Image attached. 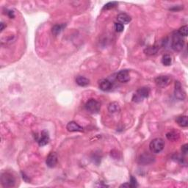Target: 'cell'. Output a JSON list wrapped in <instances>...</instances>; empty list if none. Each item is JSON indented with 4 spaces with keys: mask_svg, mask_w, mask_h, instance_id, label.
I'll list each match as a JSON object with an SVG mask.
<instances>
[{
    "mask_svg": "<svg viewBox=\"0 0 188 188\" xmlns=\"http://www.w3.org/2000/svg\"><path fill=\"white\" fill-rule=\"evenodd\" d=\"M7 15L9 16L10 18H13L15 17V14H14V12L12 11H9L7 12Z\"/></svg>",
    "mask_w": 188,
    "mask_h": 188,
    "instance_id": "27",
    "label": "cell"
},
{
    "mask_svg": "<svg viewBox=\"0 0 188 188\" xmlns=\"http://www.w3.org/2000/svg\"><path fill=\"white\" fill-rule=\"evenodd\" d=\"M118 81L122 83H126L130 80L129 71L128 70H121L117 73L116 76Z\"/></svg>",
    "mask_w": 188,
    "mask_h": 188,
    "instance_id": "9",
    "label": "cell"
},
{
    "mask_svg": "<svg viewBox=\"0 0 188 188\" xmlns=\"http://www.w3.org/2000/svg\"><path fill=\"white\" fill-rule=\"evenodd\" d=\"M179 32V34L182 37H186L187 35V32H188V27L187 25L181 26V27L177 31Z\"/></svg>",
    "mask_w": 188,
    "mask_h": 188,
    "instance_id": "22",
    "label": "cell"
},
{
    "mask_svg": "<svg viewBox=\"0 0 188 188\" xmlns=\"http://www.w3.org/2000/svg\"><path fill=\"white\" fill-rule=\"evenodd\" d=\"M99 88L103 91H109L112 88V83L108 79H102L99 82Z\"/></svg>",
    "mask_w": 188,
    "mask_h": 188,
    "instance_id": "13",
    "label": "cell"
},
{
    "mask_svg": "<svg viewBox=\"0 0 188 188\" xmlns=\"http://www.w3.org/2000/svg\"><path fill=\"white\" fill-rule=\"evenodd\" d=\"M154 157L149 154H143L140 155V158H139V162L144 165L151 164L154 162Z\"/></svg>",
    "mask_w": 188,
    "mask_h": 188,
    "instance_id": "12",
    "label": "cell"
},
{
    "mask_svg": "<svg viewBox=\"0 0 188 188\" xmlns=\"http://www.w3.org/2000/svg\"><path fill=\"white\" fill-rule=\"evenodd\" d=\"M1 183L4 187H13L16 185V179L11 173H2L1 175Z\"/></svg>",
    "mask_w": 188,
    "mask_h": 188,
    "instance_id": "4",
    "label": "cell"
},
{
    "mask_svg": "<svg viewBox=\"0 0 188 188\" xmlns=\"http://www.w3.org/2000/svg\"><path fill=\"white\" fill-rule=\"evenodd\" d=\"M162 63L165 66H169L172 63V58L169 54H164L162 58Z\"/></svg>",
    "mask_w": 188,
    "mask_h": 188,
    "instance_id": "20",
    "label": "cell"
},
{
    "mask_svg": "<svg viewBox=\"0 0 188 188\" xmlns=\"http://www.w3.org/2000/svg\"><path fill=\"white\" fill-rule=\"evenodd\" d=\"M76 83L80 87H86L89 85L90 80L85 77L78 76L76 78Z\"/></svg>",
    "mask_w": 188,
    "mask_h": 188,
    "instance_id": "15",
    "label": "cell"
},
{
    "mask_svg": "<svg viewBox=\"0 0 188 188\" xmlns=\"http://www.w3.org/2000/svg\"><path fill=\"white\" fill-rule=\"evenodd\" d=\"M65 27V24H55L54 26H53L52 29V34L54 35L55 36L58 35V34H60L61 32L63 31V29Z\"/></svg>",
    "mask_w": 188,
    "mask_h": 188,
    "instance_id": "18",
    "label": "cell"
},
{
    "mask_svg": "<svg viewBox=\"0 0 188 188\" xmlns=\"http://www.w3.org/2000/svg\"><path fill=\"white\" fill-rule=\"evenodd\" d=\"M66 128H67V130L71 132H82L83 131L82 126L79 125V124L75 121L68 122V124H67Z\"/></svg>",
    "mask_w": 188,
    "mask_h": 188,
    "instance_id": "11",
    "label": "cell"
},
{
    "mask_svg": "<svg viewBox=\"0 0 188 188\" xmlns=\"http://www.w3.org/2000/svg\"><path fill=\"white\" fill-rule=\"evenodd\" d=\"M171 79L170 77L168 76H165V75H161V76L157 77L154 79L155 84L157 85V86L161 87V88L166 87L171 83Z\"/></svg>",
    "mask_w": 188,
    "mask_h": 188,
    "instance_id": "7",
    "label": "cell"
},
{
    "mask_svg": "<svg viewBox=\"0 0 188 188\" xmlns=\"http://www.w3.org/2000/svg\"><path fill=\"white\" fill-rule=\"evenodd\" d=\"M120 108L118 102L116 101L111 102V103L108 105V111H109L110 113L112 114L117 113V112H120Z\"/></svg>",
    "mask_w": 188,
    "mask_h": 188,
    "instance_id": "16",
    "label": "cell"
},
{
    "mask_svg": "<svg viewBox=\"0 0 188 188\" xmlns=\"http://www.w3.org/2000/svg\"><path fill=\"white\" fill-rule=\"evenodd\" d=\"M176 121L178 125L181 127H187L188 126V119H187V116L186 115H181L177 117L176 119Z\"/></svg>",
    "mask_w": 188,
    "mask_h": 188,
    "instance_id": "17",
    "label": "cell"
},
{
    "mask_svg": "<svg viewBox=\"0 0 188 188\" xmlns=\"http://www.w3.org/2000/svg\"><path fill=\"white\" fill-rule=\"evenodd\" d=\"M120 187H130V185H129V183H125V184H123V185H120Z\"/></svg>",
    "mask_w": 188,
    "mask_h": 188,
    "instance_id": "28",
    "label": "cell"
},
{
    "mask_svg": "<svg viewBox=\"0 0 188 188\" xmlns=\"http://www.w3.org/2000/svg\"><path fill=\"white\" fill-rule=\"evenodd\" d=\"M115 31L118 32H123L124 30V24H120V23H119V22H117V23L115 24Z\"/></svg>",
    "mask_w": 188,
    "mask_h": 188,
    "instance_id": "24",
    "label": "cell"
},
{
    "mask_svg": "<svg viewBox=\"0 0 188 188\" xmlns=\"http://www.w3.org/2000/svg\"><path fill=\"white\" fill-rule=\"evenodd\" d=\"M184 45H185V40L183 37L181 36L177 31H175L172 35V39H171L172 49L175 52H181Z\"/></svg>",
    "mask_w": 188,
    "mask_h": 188,
    "instance_id": "1",
    "label": "cell"
},
{
    "mask_svg": "<svg viewBox=\"0 0 188 188\" xmlns=\"http://www.w3.org/2000/svg\"><path fill=\"white\" fill-rule=\"evenodd\" d=\"M150 94V89L147 87H143L139 88L132 96V101L135 103H140L145 99L148 97Z\"/></svg>",
    "mask_w": 188,
    "mask_h": 188,
    "instance_id": "3",
    "label": "cell"
},
{
    "mask_svg": "<svg viewBox=\"0 0 188 188\" xmlns=\"http://www.w3.org/2000/svg\"><path fill=\"white\" fill-rule=\"evenodd\" d=\"M117 20L120 24H127L131 21L132 18H131V17L128 15V14H126L125 13H121L118 15Z\"/></svg>",
    "mask_w": 188,
    "mask_h": 188,
    "instance_id": "14",
    "label": "cell"
},
{
    "mask_svg": "<svg viewBox=\"0 0 188 188\" xmlns=\"http://www.w3.org/2000/svg\"><path fill=\"white\" fill-rule=\"evenodd\" d=\"M157 51H158V47L156 46H149L147 47V48L145 49V53L148 55H153L157 54Z\"/></svg>",
    "mask_w": 188,
    "mask_h": 188,
    "instance_id": "21",
    "label": "cell"
},
{
    "mask_svg": "<svg viewBox=\"0 0 188 188\" xmlns=\"http://www.w3.org/2000/svg\"><path fill=\"white\" fill-rule=\"evenodd\" d=\"M58 154L55 152H51L46 157V163L47 166L50 167V168H52V167H54L56 166V165L58 164Z\"/></svg>",
    "mask_w": 188,
    "mask_h": 188,
    "instance_id": "8",
    "label": "cell"
},
{
    "mask_svg": "<svg viewBox=\"0 0 188 188\" xmlns=\"http://www.w3.org/2000/svg\"><path fill=\"white\" fill-rule=\"evenodd\" d=\"M166 138L171 141H175L179 138V134L175 131H172L166 134Z\"/></svg>",
    "mask_w": 188,
    "mask_h": 188,
    "instance_id": "19",
    "label": "cell"
},
{
    "mask_svg": "<svg viewBox=\"0 0 188 188\" xmlns=\"http://www.w3.org/2000/svg\"><path fill=\"white\" fill-rule=\"evenodd\" d=\"M130 187H138V182H137V179H135V177H134L133 176H132L130 178Z\"/></svg>",
    "mask_w": 188,
    "mask_h": 188,
    "instance_id": "25",
    "label": "cell"
},
{
    "mask_svg": "<svg viewBox=\"0 0 188 188\" xmlns=\"http://www.w3.org/2000/svg\"><path fill=\"white\" fill-rule=\"evenodd\" d=\"M0 25H1V32H2L4 29H5V27H6V25L5 24V23H3V22H1V24H0Z\"/></svg>",
    "mask_w": 188,
    "mask_h": 188,
    "instance_id": "29",
    "label": "cell"
},
{
    "mask_svg": "<svg viewBox=\"0 0 188 188\" xmlns=\"http://www.w3.org/2000/svg\"><path fill=\"white\" fill-rule=\"evenodd\" d=\"M174 96L176 99L180 100V101H183L186 98V93L185 91H184L183 87L181 86V84L179 81L175 82Z\"/></svg>",
    "mask_w": 188,
    "mask_h": 188,
    "instance_id": "6",
    "label": "cell"
},
{
    "mask_svg": "<svg viewBox=\"0 0 188 188\" xmlns=\"http://www.w3.org/2000/svg\"><path fill=\"white\" fill-rule=\"evenodd\" d=\"M165 145V141L162 138H157L151 141L149 144V149L152 153L159 154L164 149Z\"/></svg>",
    "mask_w": 188,
    "mask_h": 188,
    "instance_id": "2",
    "label": "cell"
},
{
    "mask_svg": "<svg viewBox=\"0 0 188 188\" xmlns=\"http://www.w3.org/2000/svg\"><path fill=\"white\" fill-rule=\"evenodd\" d=\"M118 5V2H110L105 5V6L103 7V10H110L112 8H114L116 6Z\"/></svg>",
    "mask_w": 188,
    "mask_h": 188,
    "instance_id": "23",
    "label": "cell"
},
{
    "mask_svg": "<svg viewBox=\"0 0 188 188\" xmlns=\"http://www.w3.org/2000/svg\"><path fill=\"white\" fill-rule=\"evenodd\" d=\"M181 152L184 155H187V152H188V145L187 144H185L181 146Z\"/></svg>",
    "mask_w": 188,
    "mask_h": 188,
    "instance_id": "26",
    "label": "cell"
},
{
    "mask_svg": "<svg viewBox=\"0 0 188 188\" xmlns=\"http://www.w3.org/2000/svg\"><path fill=\"white\" fill-rule=\"evenodd\" d=\"M38 143V145L40 146H44L46 144L49 143V135L48 132L46 130L42 131L40 135L39 136L38 140H37Z\"/></svg>",
    "mask_w": 188,
    "mask_h": 188,
    "instance_id": "10",
    "label": "cell"
},
{
    "mask_svg": "<svg viewBox=\"0 0 188 188\" xmlns=\"http://www.w3.org/2000/svg\"><path fill=\"white\" fill-rule=\"evenodd\" d=\"M85 107L87 111L91 112V113L97 114L99 113L100 110H101V104L97 100L91 99L86 102Z\"/></svg>",
    "mask_w": 188,
    "mask_h": 188,
    "instance_id": "5",
    "label": "cell"
}]
</instances>
